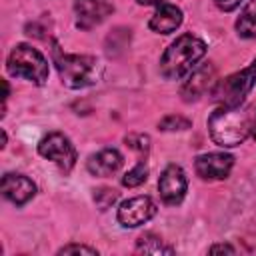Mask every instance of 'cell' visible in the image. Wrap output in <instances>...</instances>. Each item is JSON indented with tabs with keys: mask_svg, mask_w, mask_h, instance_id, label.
I'll use <instances>...</instances> for the list:
<instances>
[{
	"mask_svg": "<svg viewBox=\"0 0 256 256\" xmlns=\"http://www.w3.org/2000/svg\"><path fill=\"white\" fill-rule=\"evenodd\" d=\"M208 132L214 144L222 148L240 146L254 134V112L242 106H220L208 118Z\"/></svg>",
	"mask_w": 256,
	"mask_h": 256,
	"instance_id": "cell-1",
	"label": "cell"
},
{
	"mask_svg": "<svg viewBox=\"0 0 256 256\" xmlns=\"http://www.w3.org/2000/svg\"><path fill=\"white\" fill-rule=\"evenodd\" d=\"M206 54V44L194 34L178 36L160 58V72L168 80H178L186 76L196 62Z\"/></svg>",
	"mask_w": 256,
	"mask_h": 256,
	"instance_id": "cell-2",
	"label": "cell"
},
{
	"mask_svg": "<svg viewBox=\"0 0 256 256\" xmlns=\"http://www.w3.org/2000/svg\"><path fill=\"white\" fill-rule=\"evenodd\" d=\"M52 60L60 74V80L68 88H86L100 80L102 66L94 56L86 54H68L56 42L52 48Z\"/></svg>",
	"mask_w": 256,
	"mask_h": 256,
	"instance_id": "cell-3",
	"label": "cell"
},
{
	"mask_svg": "<svg viewBox=\"0 0 256 256\" xmlns=\"http://www.w3.org/2000/svg\"><path fill=\"white\" fill-rule=\"evenodd\" d=\"M8 72L16 78H24L36 86H42L48 80V62L46 58L32 48L30 44H16L8 54Z\"/></svg>",
	"mask_w": 256,
	"mask_h": 256,
	"instance_id": "cell-4",
	"label": "cell"
},
{
	"mask_svg": "<svg viewBox=\"0 0 256 256\" xmlns=\"http://www.w3.org/2000/svg\"><path fill=\"white\" fill-rule=\"evenodd\" d=\"M256 86V60L242 72L230 74L212 88V98L222 106H242L246 96Z\"/></svg>",
	"mask_w": 256,
	"mask_h": 256,
	"instance_id": "cell-5",
	"label": "cell"
},
{
	"mask_svg": "<svg viewBox=\"0 0 256 256\" xmlns=\"http://www.w3.org/2000/svg\"><path fill=\"white\" fill-rule=\"evenodd\" d=\"M38 154L46 160H52L62 172H70L76 164V148L70 138L62 132H50L38 142Z\"/></svg>",
	"mask_w": 256,
	"mask_h": 256,
	"instance_id": "cell-6",
	"label": "cell"
},
{
	"mask_svg": "<svg viewBox=\"0 0 256 256\" xmlns=\"http://www.w3.org/2000/svg\"><path fill=\"white\" fill-rule=\"evenodd\" d=\"M186 188H188V180H186L184 170L176 164L166 166V170L162 172V176L158 180V194H160L162 202L170 204V206L180 204L186 196Z\"/></svg>",
	"mask_w": 256,
	"mask_h": 256,
	"instance_id": "cell-7",
	"label": "cell"
},
{
	"mask_svg": "<svg viewBox=\"0 0 256 256\" xmlns=\"http://www.w3.org/2000/svg\"><path fill=\"white\" fill-rule=\"evenodd\" d=\"M156 214V204L148 196H134L130 200H124L118 208V222L124 228H136L144 222H148Z\"/></svg>",
	"mask_w": 256,
	"mask_h": 256,
	"instance_id": "cell-8",
	"label": "cell"
},
{
	"mask_svg": "<svg viewBox=\"0 0 256 256\" xmlns=\"http://www.w3.org/2000/svg\"><path fill=\"white\" fill-rule=\"evenodd\" d=\"M214 86H216V68L208 62V64L188 72V78L184 80V84L180 88V96L186 102H192V100L202 98L206 92H212Z\"/></svg>",
	"mask_w": 256,
	"mask_h": 256,
	"instance_id": "cell-9",
	"label": "cell"
},
{
	"mask_svg": "<svg viewBox=\"0 0 256 256\" xmlns=\"http://www.w3.org/2000/svg\"><path fill=\"white\" fill-rule=\"evenodd\" d=\"M234 166V158L226 152H208L200 154L194 162L196 174L202 180H222L230 174Z\"/></svg>",
	"mask_w": 256,
	"mask_h": 256,
	"instance_id": "cell-10",
	"label": "cell"
},
{
	"mask_svg": "<svg viewBox=\"0 0 256 256\" xmlns=\"http://www.w3.org/2000/svg\"><path fill=\"white\" fill-rule=\"evenodd\" d=\"M112 4H108L106 0H74L76 26L80 30H90L102 24L112 14Z\"/></svg>",
	"mask_w": 256,
	"mask_h": 256,
	"instance_id": "cell-11",
	"label": "cell"
},
{
	"mask_svg": "<svg viewBox=\"0 0 256 256\" xmlns=\"http://www.w3.org/2000/svg\"><path fill=\"white\" fill-rule=\"evenodd\" d=\"M0 190L6 200H10L16 206H24L28 200L34 198L36 194V184L24 176V174H4Z\"/></svg>",
	"mask_w": 256,
	"mask_h": 256,
	"instance_id": "cell-12",
	"label": "cell"
},
{
	"mask_svg": "<svg viewBox=\"0 0 256 256\" xmlns=\"http://www.w3.org/2000/svg\"><path fill=\"white\" fill-rule=\"evenodd\" d=\"M180 24H182V10L170 2H162L160 6H156V12L148 22L150 30L156 34H170L176 28H180Z\"/></svg>",
	"mask_w": 256,
	"mask_h": 256,
	"instance_id": "cell-13",
	"label": "cell"
},
{
	"mask_svg": "<svg viewBox=\"0 0 256 256\" xmlns=\"http://www.w3.org/2000/svg\"><path fill=\"white\" fill-rule=\"evenodd\" d=\"M120 166H122V156L116 148H104V150L92 154L86 162V168L92 176H110V174L118 172Z\"/></svg>",
	"mask_w": 256,
	"mask_h": 256,
	"instance_id": "cell-14",
	"label": "cell"
},
{
	"mask_svg": "<svg viewBox=\"0 0 256 256\" xmlns=\"http://www.w3.org/2000/svg\"><path fill=\"white\" fill-rule=\"evenodd\" d=\"M236 32L242 38H256V0H250L236 20Z\"/></svg>",
	"mask_w": 256,
	"mask_h": 256,
	"instance_id": "cell-15",
	"label": "cell"
},
{
	"mask_svg": "<svg viewBox=\"0 0 256 256\" xmlns=\"http://www.w3.org/2000/svg\"><path fill=\"white\" fill-rule=\"evenodd\" d=\"M136 252H144V254H172V246H166L164 240L152 232L142 234L136 240Z\"/></svg>",
	"mask_w": 256,
	"mask_h": 256,
	"instance_id": "cell-16",
	"label": "cell"
},
{
	"mask_svg": "<svg viewBox=\"0 0 256 256\" xmlns=\"http://www.w3.org/2000/svg\"><path fill=\"white\" fill-rule=\"evenodd\" d=\"M146 178H148V168H146V164H144V162H138L132 170H128V172L124 174L122 184H124V186H128V188H136V186L144 184V182H146Z\"/></svg>",
	"mask_w": 256,
	"mask_h": 256,
	"instance_id": "cell-17",
	"label": "cell"
},
{
	"mask_svg": "<svg viewBox=\"0 0 256 256\" xmlns=\"http://www.w3.org/2000/svg\"><path fill=\"white\" fill-rule=\"evenodd\" d=\"M190 124H192V122H190L188 118L170 114V116H166V118H162V120L158 122V128L164 130V132H174V130H186V128H190Z\"/></svg>",
	"mask_w": 256,
	"mask_h": 256,
	"instance_id": "cell-18",
	"label": "cell"
},
{
	"mask_svg": "<svg viewBox=\"0 0 256 256\" xmlns=\"http://www.w3.org/2000/svg\"><path fill=\"white\" fill-rule=\"evenodd\" d=\"M116 200H118V192H116L114 188H98V190L94 192V202H96V206H98L100 210L110 208Z\"/></svg>",
	"mask_w": 256,
	"mask_h": 256,
	"instance_id": "cell-19",
	"label": "cell"
},
{
	"mask_svg": "<svg viewBox=\"0 0 256 256\" xmlns=\"http://www.w3.org/2000/svg\"><path fill=\"white\" fill-rule=\"evenodd\" d=\"M124 142H126V146H130L132 150H136L138 154H144V156L150 150V138L146 134H128L124 138Z\"/></svg>",
	"mask_w": 256,
	"mask_h": 256,
	"instance_id": "cell-20",
	"label": "cell"
},
{
	"mask_svg": "<svg viewBox=\"0 0 256 256\" xmlns=\"http://www.w3.org/2000/svg\"><path fill=\"white\" fill-rule=\"evenodd\" d=\"M58 254H98L96 248H90V246H84V244H68V246H62L58 250Z\"/></svg>",
	"mask_w": 256,
	"mask_h": 256,
	"instance_id": "cell-21",
	"label": "cell"
},
{
	"mask_svg": "<svg viewBox=\"0 0 256 256\" xmlns=\"http://www.w3.org/2000/svg\"><path fill=\"white\" fill-rule=\"evenodd\" d=\"M240 2H242V0H214V4H216L220 10H224V12H230V10L238 8Z\"/></svg>",
	"mask_w": 256,
	"mask_h": 256,
	"instance_id": "cell-22",
	"label": "cell"
},
{
	"mask_svg": "<svg viewBox=\"0 0 256 256\" xmlns=\"http://www.w3.org/2000/svg\"><path fill=\"white\" fill-rule=\"evenodd\" d=\"M210 254H216V252H228V254H234V248L230 244H214L208 248Z\"/></svg>",
	"mask_w": 256,
	"mask_h": 256,
	"instance_id": "cell-23",
	"label": "cell"
},
{
	"mask_svg": "<svg viewBox=\"0 0 256 256\" xmlns=\"http://www.w3.org/2000/svg\"><path fill=\"white\" fill-rule=\"evenodd\" d=\"M138 4H144V6H160L164 0H136Z\"/></svg>",
	"mask_w": 256,
	"mask_h": 256,
	"instance_id": "cell-24",
	"label": "cell"
},
{
	"mask_svg": "<svg viewBox=\"0 0 256 256\" xmlns=\"http://www.w3.org/2000/svg\"><path fill=\"white\" fill-rule=\"evenodd\" d=\"M4 146H6V132L2 130V148H4Z\"/></svg>",
	"mask_w": 256,
	"mask_h": 256,
	"instance_id": "cell-25",
	"label": "cell"
},
{
	"mask_svg": "<svg viewBox=\"0 0 256 256\" xmlns=\"http://www.w3.org/2000/svg\"><path fill=\"white\" fill-rule=\"evenodd\" d=\"M254 136H256V112H254Z\"/></svg>",
	"mask_w": 256,
	"mask_h": 256,
	"instance_id": "cell-26",
	"label": "cell"
}]
</instances>
